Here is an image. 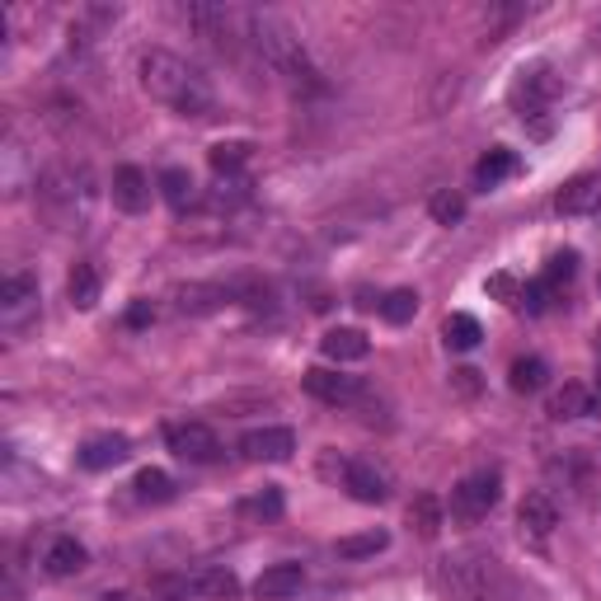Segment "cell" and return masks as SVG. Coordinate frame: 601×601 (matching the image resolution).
I'll return each mask as SVG.
<instances>
[{
    "label": "cell",
    "mask_w": 601,
    "mask_h": 601,
    "mask_svg": "<svg viewBox=\"0 0 601 601\" xmlns=\"http://www.w3.org/2000/svg\"><path fill=\"white\" fill-rule=\"evenodd\" d=\"M245 42L259 52V62L273 71L278 80L292 85V90H324L320 66L310 62L306 42H300V34L287 20H278V14H268V10H250L245 14Z\"/></svg>",
    "instance_id": "obj_1"
},
{
    "label": "cell",
    "mask_w": 601,
    "mask_h": 601,
    "mask_svg": "<svg viewBox=\"0 0 601 601\" xmlns=\"http://www.w3.org/2000/svg\"><path fill=\"white\" fill-rule=\"evenodd\" d=\"M66 292H71V306H76V310H94V300H99V273H94V264H76V268H71Z\"/></svg>",
    "instance_id": "obj_25"
},
{
    "label": "cell",
    "mask_w": 601,
    "mask_h": 601,
    "mask_svg": "<svg viewBox=\"0 0 601 601\" xmlns=\"http://www.w3.org/2000/svg\"><path fill=\"white\" fill-rule=\"evenodd\" d=\"M320 353L329 357V362H362V357L371 353V338L362 334V329H329V334L320 338Z\"/></svg>",
    "instance_id": "obj_18"
},
{
    "label": "cell",
    "mask_w": 601,
    "mask_h": 601,
    "mask_svg": "<svg viewBox=\"0 0 601 601\" xmlns=\"http://www.w3.org/2000/svg\"><path fill=\"white\" fill-rule=\"evenodd\" d=\"M338 489H348L357 503H385L391 498V475L376 461H343Z\"/></svg>",
    "instance_id": "obj_8"
},
{
    "label": "cell",
    "mask_w": 601,
    "mask_h": 601,
    "mask_svg": "<svg viewBox=\"0 0 601 601\" xmlns=\"http://www.w3.org/2000/svg\"><path fill=\"white\" fill-rule=\"evenodd\" d=\"M113 207L127 212V217H137V212L151 207L146 169H137V165H118V169H113Z\"/></svg>",
    "instance_id": "obj_12"
},
{
    "label": "cell",
    "mask_w": 601,
    "mask_h": 601,
    "mask_svg": "<svg viewBox=\"0 0 601 601\" xmlns=\"http://www.w3.org/2000/svg\"><path fill=\"white\" fill-rule=\"evenodd\" d=\"M155 320V306H151V300H137V306L132 310H127V324H132V329H141V324H151Z\"/></svg>",
    "instance_id": "obj_37"
},
{
    "label": "cell",
    "mask_w": 601,
    "mask_h": 601,
    "mask_svg": "<svg viewBox=\"0 0 601 601\" xmlns=\"http://www.w3.org/2000/svg\"><path fill=\"white\" fill-rule=\"evenodd\" d=\"M554 94H560V76L546 66V62H532V66H522L517 71V80H512V108H517V118L522 123H532L536 127V137H546L550 132V123H546V113L554 104Z\"/></svg>",
    "instance_id": "obj_5"
},
{
    "label": "cell",
    "mask_w": 601,
    "mask_h": 601,
    "mask_svg": "<svg viewBox=\"0 0 601 601\" xmlns=\"http://www.w3.org/2000/svg\"><path fill=\"white\" fill-rule=\"evenodd\" d=\"M427 212H433V221H437V226H456V221L465 217V197H461V193H451V189H442V193H433Z\"/></svg>",
    "instance_id": "obj_34"
},
{
    "label": "cell",
    "mask_w": 601,
    "mask_h": 601,
    "mask_svg": "<svg viewBox=\"0 0 601 601\" xmlns=\"http://www.w3.org/2000/svg\"><path fill=\"white\" fill-rule=\"evenodd\" d=\"M508 381H512V391H517V395L546 391V381H550L546 357H517V362H512V371H508Z\"/></svg>",
    "instance_id": "obj_24"
},
{
    "label": "cell",
    "mask_w": 601,
    "mask_h": 601,
    "mask_svg": "<svg viewBox=\"0 0 601 601\" xmlns=\"http://www.w3.org/2000/svg\"><path fill=\"white\" fill-rule=\"evenodd\" d=\"M300 385H306L315 399H324V405H357V399L367 395V385L357 376H343V371H329V367H310L306 376H300Z\"/></svg>",
    "instance_id": "obj_9"
},
{
    "label": "cell",
    "mask_w": 601,
    "mask_h": 601,
    "mask_svg": "<svg viewBox=\"0 0 601 601\" xmlns=\"http://www.w3.org/2000/svg\"><path fill=\"white\" fill-rule=\"evenodd\" d=\"M588 413H597V395L588 391V385H578V381H568L564 391H554L550 395V419H588Z\"/></svg>",
    "instance_id": "obj_20"
},
{
    "label": "cell",
    "mask_w": 601,
    "mask_h": 601,
    "mask_svg": "<svg viewBox=\"0 0 601 601\" xmlns=\"http://www.w3.org/2000/svg\"><path fill=\"white\" fill-rule=\"evenodd\" d=\"M484 292H489V296H498V300H503V306H517V300H522V287H517V282H512L508 273H494L489 282H484Z\"/></svg>",
    "instance_id": "obj_36"
},
{
    "label": "cell",
    "mask_w": 601,
    "mask_h": 601,
    "mask_svg": "<svg viewBox=\"0 0 601 601\" xmlns=\"http://www.w3.org/2000/svg\"><path fill=\"white\" fill-rule=\"evenodd\" d=\"M409 522L419 526V536H427V540H433V536L442 532V503H437L433 494H419V498H413V503H409Z\"/></svg>",
    "instance_id": "obj_29"
},
{
    "label": "cell",
    "mask_w": 601,
    "mask_h": 601,
    "mask_svg": "<svg viewBox=\"0 0 601 601\" xmlns=\"http://www.w3.org/2000/svg\"><path fill=\"white\" fill-rule=\"evenodd\" d=\"M442 583L456 601H503L508 578L489 550H456L442 560Z\"/></svg>",
    "instance_id": "obj_3"
},
{
    "label": "cell",
    "mask_w": 601,
    "mask_h": 601,
    "mask_svg": "<svg viewBox=\"0 0 601 601\" xmlns=\"http://www.w3.org/2000/svg\"><path fill=\"white\" fill-rule=\"evenodd\" d=\"M240 451H245V461L282 465V461H292V451H296V433L292 427H254V433L240 437Z\"/></svg>",
    "instance_id": "obj_10"
},
{
    "label": "cell",
    "mask_w": 601,
    "mask_h": 601,
    "mask_svg": "<svg viewBox=\"0 0 601 601\" xmlns=\"http://www.w3.org/2000/svg\"><path fill=\"white\" fill-rule=\"evenodd\" d=\"M498 498H503V475H498V470H475V475H465L451 489V517L456 522H479L498 508Z\"/></svg>",
    "instance_id": "obj_6"
},
{
    "label": "cell",
    "mask_w": 601,
    "mask_h": 601,
    "mask_svg": "<svg viewBox=\"0 0 601 601\" xmlns=\"http://www.w3.org/2000/svg\"><path fill=\"white\" fill-rule=\"evenodd\" d=\"M99 601H127L123 592H108V597H99Z\"/></svg>",
    "instance_id": "obj_38"
},
{
    "label": "cell",
    "mask_w": 601,
    "mask_h": 601,
    "mask_svg": "<svg viewBox=\"0 0 601 601\" xmlns=\"http://www.w3.org/2000/svg\"><path fill=\"white\" fill-rule=\"evenodd\" d=\"M127 456H132V442L123 433H99L80 447V465L85 470H113V465H123Z\"/></svg>",
    "instance_id": "obj_16"
},
{
    "label": "cell",
    "mask_w": 601,
    "mask_h": 601,
    "mask_svg": "<svg viewBox=\"0 0 601 601\" xmlns=\"http://www.w3.org/2000/svg\"><path fill=\"white\" fill-rule=\"evenodd\" d=\"M479 338H484V329L475 315H465V310H456L451 320H447V348L456 353H470V348H479Z\"/></svg>",
    "instance_id": "obj_27"
},
{
    "label": "cell",
    "mask_w": 601,
    "mask_h": 601,
    "mask_svg": "<svg viewBox=\"0 0 601 601\" xmlns=\"http://www.w3.org/2000/svg\"><path fill=\"white\" fill-rule=\"evenodd\" d=\"M574 278H578V254H574V250L550 254V264H546V287L560 292V287H568Z\"/></svg>",
    "instance_id": "obj_31"
},
{
    "label": "cell",
    "mask_w": 601,
    "mask_h": 601,
    "mask_svg": "<svg viewBox=\"0 0 601 601\" xmlns=\"http://www.w3.org/2000/svg\"><path fill=\"white\" fill-rule=\"evenodd\" d=\"M413 310H419V292H413V287H395V292L381 296V315L391 324H409Z\"/></svg>",
    "instance_id": "obj_30"
},
{
    "label": "cell",
    "mask_w": 601,
    "mask_h": 601,
    "mask_svg": "<svg viewBox=\"0 0 601 601\" xmlns=\"http://www.w3.org/2000/svg\"><path fill=\"white\" fill-rule=\"evenodd\" d=\"M34 310H38V282L28 273H10L0 282V320H5V329H20Z\"/></svg>",
    "instance_id": "obj_11"
},
{
    "label": "cell",
    "mask_w": 601,
    "mask_h": 601,
    "mask_svg": "<svg viewBox=\"0 0 601 601\" xmlns=\"http://www.w3.org/2000/svg\"><path fill=\"white\" fill-rule=\"evenodd\" d=\"M141 90H146L155 104L183 113V118H207L212 104H217L212 80L169 48H151L146 56H141Z\"/></svg>",
    "instance_id": "obj_2"
},
{
    "label": "cell",
    "mask_w": 601,
    "mask_h": 601,
    "mask_svg": "<svg viewBox=\"0 0 601 601\" xmlns=\"http://www.w3.org/2000/svg\"><path fill=\"white\" fill-rule=\"evenodd\" d=\"M189 592L203 597V601H235L240 578L231 568H197V574H189Z\"/></svg>",
    "instance_id": "obj_19"
},
{
    "label": "cell",
    "mask_w": 601,
    "mask_h": 601,
    "mask_svg": "<svg viewBox=\"0 0 601 601\" xmlns=\"http://www.w3.org/2000/svg\"><path fill=\"white\" fill-rule=\"evenodd\" d=\"M161 193H165V203L175 212H189L197 203V183H193L189 169H179V165H169L161 175Z\"/></svg>",
    "instance_id": "obj_23"
},
{
    "label": "cell",
    "mask_w": 601,
    "mask_h": 601,
    "mask_svg": "<svg viewBox=\"0 0 601 601\" xmlns=\"http://www.w3.org/2000/svg\"><path fill=\"white\" fill-rule=\"evenodd\" d=\"M546 306H550V287H546V278H540V282H526V287H522V300H517V310L540 315Z\"/></svg>",
    "instance_id": "obj_35"
},
{
    "label": "cell",
    "mask_w": 601,
    "mask_h": 601,
    "mask_svg": "<svg viewBox=\"0 0 601 601\" xmlns=\"http://www.w3.org/2000/svg\"><path fill=\"white\" fill-rule=\"evenodd\" d=\"M245 161H250L245 141H221V146H212V169H217V175H240Z\"/></svg>",
    "instance_id": "obj_32"
},
{
    "label": "cell",
    "mask_w": 601,
    "mask_h": 601,
    "mask_svg": "<svg viewBox=\"0 0 601 601\" xmlns=\"http://www.w3.org/2000/svg\"><path fill=\"white\" fill-rule=\"evenodd\" d=\"M38 207L52 226L71 231L76 221H85V207H90V169L76 165H56L38 179Z\"/></svg>",
    "instance_id": "obj_4"
},
{
    "label": "cell",
    "mask_w": 601,
    "mask_h": 601,
    "mask_svg": "<svg viewBox=\"0 0 601 601\" xmlns=\"http://www.w3.org/2000/svg\"><path fill=\"white\" fill-rule=\"evenodd\" d=\"M554 207L564 212V217H588V212L601 207V175H578L568 179L560 197H554Z\"/></svg>",
    "instance_id": "obj_14"
},
{
    "label": "cell",
    "mask_w": 601,
    "mask_h": 601,
    "mask_svg": "<svg viewBox=\"0 0 601 601\" xmlns=\"http://www.w3.org/2000/svg\"><path fill=\"white\" fill-rule=\"evenodd\" d=\"M391 546V532H381V526H371L362 536H343L338 540V560H367V554H381Z\"/></svg>",
    "instance_id": "obj_26"
},
{
    "label": "cell",
    "mask_w": 601,
    "mask_h": 601,
    "mask_svg": "<svg viewBox=\"0 0 601 601\" xmlns=\"http://www.w3.org/2000/svg\"><path fill=\"white\" fill-rule=\"evenodd\" d=\"M517 522H522V532L532 536V540H550V532L560 526V508H554L546 494H526Z\"/></svg>",
    "instance_id": "obj_17"
},
{
    "label": "cell",
    "mask_w": 601,
    "mask_h": 601,
    "mask_svg": "<svg viewBox=\"0 0 601 601\" xmlns=\"http://www.w3.org/2000/svg\"><path fill=\"white\" fill-rule=\"evenodd\" d=\"M240 517H259V522L282 517V489H264V494L245 498V503H240Z\"/></svg>",
    "instance_id": "obj_33"
},
{
    "label": "cell",
    "mask_w": 601,
    "mask_h": 601,
    "mask_svg": "<svg viewBox=\"0 0 601 601\" xmlns=\"http://www.w3.org/2000/svg\"><path fill=\"white\" fill-rule=\"evenodd\" d=\"M165 447L179 456V461H193V465H212L221 461V437L212 433L207 423H169L165 427Z\"/></svg>",
    "instance_id": "obj_7"
},
{
    "label": "cell",
    "mask_w": 601,
    "mask_h": 601,
    "mask_svg": "<svg viewBox=\"0 0 601 601\" xmlns=\"http://www.w3.org/2000/svg\"><path fill=\"white\" fill-rule=\"evenodd\" d=\"M300 583H306V568L300 564H273L254 578V597L259 601H287V597L300 592Z\"/></svg>",
    "instance_id": "obj_15"
},
{
    "label": "cell",
    "mask_w": 601,
    "mask_h": 601,
    "mask_svg": "<svg viewBox=\"0 0 601 601\" xmlns=\"http://www.w3.org/2000/svg\"><path fill=\"white\" fill-rule=\"evenodd\" d=\"M132 489H137L141 503H169V498H175V479H169L165 470H141Z\"/></svg>",
    "instance_id": "obj_28"
},
{
    "label": "cell",
    "mask_w": 601,
    "mask_h": 601,
    "mask_svg": "<svg viewBox=\"0 0 601 601\" xmlns=\"http://www.w3.org/2000/svg\"><path fill=\"white\" fill-rule=\"evenodd\" d=\"M231 300V287H212V282H189V287L175 292V306L183 315H212Z\"/></svg>",
    "instance_id": "obj_21"
},
{
    "label": "cell",
    "mask_w": 601,
    "mask_h": 601,
    "mask_svg": "<svg viewBox=\"0 0 601 601\" xmlns=\"http://www.w3.org/2000/svg\"><path fill=\"white\" fill-rule=\"evenodd\" d=\"M597 353H601V334H597Z\"/></svg>",
    "instance_id": "obj_39"
},
{
    "label": "cell",
    "mask_w": 601,
    "mask_h": 601,
    "mask_svg": "<svg viewBox=\"0 0 601 601\" xmlns=\"http://www.w3.org/2000/svg\"><path fill=\"white\" fill-rule=\"evenodd\" d=\"M512 175H517V155H512L508 146H494V151L475 165V189L489 193V189H498V183L512 179Z\"/></svg>",
    "instance_id": "obj_22"
},
{
    "label": "cell",
    "mask_w": 601,
    "mask_h": 601,
    "mask_svg": "<svg viewBox=\"0 0 601 601\" xmlns=\"http://www.w3.org/2000/svg\"><path fill=\"white\" fill-rule=\"evenodd\" d=\"M85 564H90V550H85L76 536H56L48 554H42V574L48 578H76Z\"/></svg>",
    "instance_id": "obj_13"
}]
</instances>
